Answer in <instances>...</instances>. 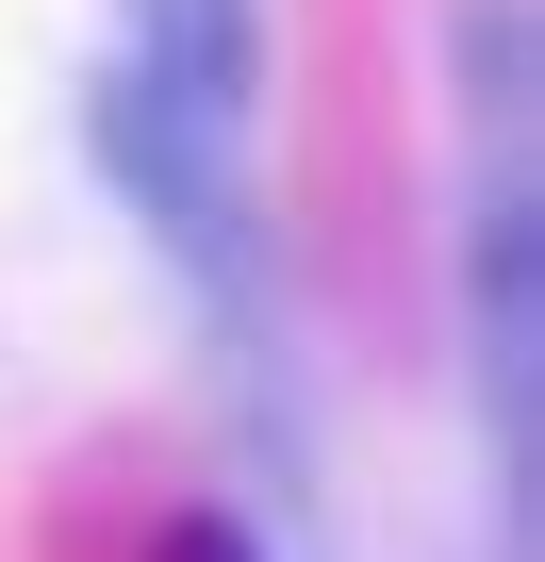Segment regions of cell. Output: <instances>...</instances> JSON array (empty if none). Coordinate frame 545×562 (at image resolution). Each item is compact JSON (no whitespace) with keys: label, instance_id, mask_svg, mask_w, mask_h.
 <instances>
[]
</instances>
